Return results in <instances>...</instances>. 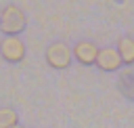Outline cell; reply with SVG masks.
<instances>
[{"mask_svg":"<svg viewBox=\"0 0 134 128\" xmlns=\"http://www.w3.org/2000/svg\"><path fill=\"white\" fill-rule=\"evenodd\" d=\"M19 124V113L13 107H0V128H10Z\"/></svg>","mask_w":134,"mask_h":128,"instance_id":"cell-7","label":"cell"},{"mask_svg":"<svg viewBox=\"0 0 134 128\" xmlns=\"http://www.w3.org/2000/svg\"><path fill=\"white\" fill-rule=\"evenodd\" d=\"M25 27H27L25 13L17 4H8V6L2 8V13H0V31L4 36H19L21 31H25Z\"/></svg>","mask_w":134,"mask_h":128,"instance_id":"cell-1","label":"cell"},{"mask_svg":"<svg viewBox=\"0 0 134 128\" xmlns=\"http://www.w3.org/2000/svg\"><path fill=\"white\" fill-rule=\"evenodd\" d=\"M10 128H23V126H21V124H15V126H10Z\"/></svg>","mask_w":134,"mask_h":128,"instance_id":"cell-8","label":"cell"},{"mask_svg":"<svg viewBox=\"0 0 134 128\" xmlns=\"http://www.w3.org/2000/svg\"><path fill=\"white\" fill-rule=\"evenodd\" d=\"M94 65H96L98 69H103V71H117V69H121L124 61H121L117 48L105 46V48L98 50V57H96V63H94Z\"/></svg>","mask_w":134,"mask_h":128,"instance_id":"cell-5","label":"cell"},{"mask_svg":"<svg viewBox=\"0 0 134 128\" xmlns=\"http://www.w3.org/2000/svg\"><path fill=\"white\" fill-rule=\"evenodd\" d=\"M0 57L6 63H21L25 59V42L21 36H4L0 40Z\"/></svg>","mask_w":134,"mask_h":128,"instance_id":"cell-3","label":"cell"},{"mask_svg":"<svg viewBox=\"0 0 134 128\" xmlns=\"http://www.w3.org/2000/svg\"><path fill=\"white\" fill-rule=\"evenodd\" d=\"M71 50H73V59H75L80 65H94L100 48H98L94 42H90V40H80Z\"/></svg>","mask_w":134,"mask_h":128,"instance_id":"cell-4","label":"cell"},{"mask_svg":"<svg viewBox=\"0 0 134 128\" xmlns=\"http://www.w3.org/2000/svg\"><path fill=\"white\" fill-rule=\"evenodd\" d=\"M117 52H119L124 65H134V38L132 36H121L117 40Z\"/></svg>","mask_w":134,"mask_h":128,"instance_id":"cell-6","label":"cell"},{"mask_svg":"<svg viewBox=\"0 0 134 128\" xmlns=\"http://www.w3.org/2000/svg\"><path fill=\"white\" fill-rule=\"evenodd\" d=\"M44 59L52 69H67L73 61V50L65 42H52L44 50Z\"/></svg>","mask_w":134,"mask_h":128,"instance_id":"cell-2","label":"cell"}]
</instances>
